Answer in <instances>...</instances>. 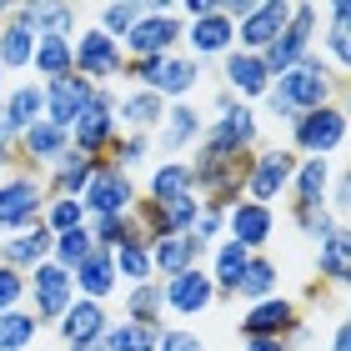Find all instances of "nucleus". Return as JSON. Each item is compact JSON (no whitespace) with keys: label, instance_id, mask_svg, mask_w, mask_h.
<instances>
[{"label":"nucleus","instance_id":"obj_19","mask_svg":"<svg viewBox=\"0 0 351 351\" xmlns=\"http://www.w3.org/2000/svg\"><path fill=\"white\" fill-rule=\"evenodd\" d=\"M226 51H236V25L226 21V15H201V21H191L181 30V56L201 60V66H216Z\"/></svg>","mask_w":351,"mask_h":351},{"label":"nucleus","instance_id":"obj_49","mask_svg":"<svg viewBox=\"0 0 351 351\" xmlns=\"http://www.w3.org/2000/svg\"><path fill=\"white\" fill-rule=\"evenodd\" d=\"M326 211L346 226V211H351V176H346V166L331 171V186H326Z\"/></svg>","mask_w":351,"mask_h":351},{"label":"nucleus","instance_id":"obj_22","mask_svg":"<svg viewBox=\"0 0 351 351\" xmlns=\"http://www.w3.org/2000/svg\"><path fill=\"white\" fill-rule=\"evenodd\" d=\"M40 90H45V116H40V121L60 125V131H71L75 116L86 110V101L95 95V86H90V81H81L75 71H71V75H56V81H45Z\"/></svg>","mask_w":351,"mask_h":351},{"label":"nucleus","instance_id":"obj_36","mask_svg":"<svg viewBox=\"0 0 351 351\" xmlns=\"http://www.w3.org/2000/svg\"><path fill=\"white\" fill-rule=\"evenodd\" d=\"M110 271H116V281H121V286L156 281V266H151V246H146V236H131L125 246L110 251Z\"/></svg>","mask_w":351,"mask_h":351},{"label":"nucleus","instance_id":"obj_14","mask_svg":"<svg viewBox=\"0 0 351 351\" xmlns=\"http://www.w3.org/2000/svg\"><path fill=\"white\" fill-rule=\"evenodd\" d=\"M161 301H166V316H176V322L186 326V322H196V316H206L216 306V286L206 276V266H191L181 276L161 281Z\"/></svg>","mask_w":351,"mask_h":351},{"label":"nucleus","instance_id":"obj_26","mask_svg":"<svg viewBox=\"0 0 351 351\" xmlns=\"http://www.w3.org/2000/svg\"><path fill=\"white\" fill-rule=\"evenodd\" d=\"M186 196H196V186H191V166L186 161H151L146 186H141V201H146V206H176Z\"/></svg>","mask_w":351,"mask_h":351},{"label":"nucleus","instance_id":"obj_54","mask_svg":"<svg viewBox=\"0 0 351 351\" xmlns=\"http://www.w3.org/2000/svg\"><path fill=\"white\" fill-rule=\"evenodd\" d=\"M5 86H10V75H5V71H0V95H5Z\"/></svg>","mask_w":351,"mask_h":351},{"label":"nucleus","instance_id":"obj_39","mask_svg":"<svg viewBox=\"0 0 351 351\" xmlns=\"http://www.w3.org/2000/svg\"><path fill=\"white\" fill-rule=\"evenodd\" d=\"M106 161L116 166V171H125V176H136L141 166H151V161H156V146H151V136H131V131H121L116 141H110Z\"/></svg>","mask_w":351,"mask_h":351},{"label":"nucleus","instance_id":"obj_34","mask_svg":"<svg viewBox=\"0 0 351 351\" xmlns=\"http://www.w3.org/2000/svg\"><path fill=\"white\" fill-rule=\"evenodd\" d=\"M121 322H136V326H166V301H161V281L121 286Z\"/></svg>","mask_w":351,"mask_h":351},{"label":"nucleus","instance_id":"obj_16","mask_svg":"<svg viewBox=\"0 0 351 351\" xmlns=\"http://www.w3.org/2000/svg\"><path fill=\"white\" fill-rule=\"evenodd\" d=\"M110 306H101V301H86V296H75L66 316L51 326L56 337H60V351H75V346H95V341H106V331H110Z\"/></svg>","mask_w":351,"mask_h":351},{"label":"nucleus","instance_id":"obj_57","mask_svg":"<svg viewBox=\"0 0 351 351\" xmlns=\"http://www.w3.org/2000/svg\"><path fill=\"white\" fill-rule=\"evenodd\" d=\"M36 351H60V346H36Z\"/></svg>","mask_w":351,"mask_h":351},{"label":"nucleus","instance_id":"obj_23","mask_svg":"<svg viewBox=\"0 0 351 351\" xmlns=\"http://www.w3.org/2000/svg\"><path fill=\"white\" fill-rule=\"evenodd\" d=\"M166 121V101L156 90H141V86H121L116 90V125L131 136H156V125Z\"/></svg>","mask_w":351,"mask_h":351},{"label":"nucleus","instance_id":"obj_40","mask_svg":"<svg viewBox=\"0 0 351 351\" xmlns=\"http://www.w3.org/2000/svg\"><path fill=\"white\" fill-rule=\"evenodd\" d=\"M36 341H40V326L25 306L0 311V351H36Z\"/></svg>","mask_w":351,"mask_h":351},{"label":"nucleus","instance_id":"obj_42","mask_svg":"<svg viewBox=\"0 0 351 351\" xmlns=\"http://www.w3.org/2000/svg\"><path fill=\"white\" fill-rule=\"evenodd\" d=\"M156 341H161V326H136V322H110L106 331V351H156Z\"/></svg>","mask_w":351,"mask_h":351},{"label":"nucleus","instance_id":"obj_4","mask_svg":"<svg viewBox=\"0 0 351 351\" xmlns=\"http://www.w3.org/2000/svg\"><path fill=\"white\" fill-rule=\"evenodd\" d=\"M316 30H322V5H316V0H291V21H286V30L261 51L266 71H271V81L316 51Z\"/></svg>","mask_w":351,"mask_h":351},{"label":"nucleus","instance_id":"obj_5","mask_svg":"<svg viewBox=\"0 0 351 351\" xmlns=\"http://www.w3.org/2000/svg\"><path fill=\"white\" fill-rule=\"evenodd\" d=\"M291 171H296V156L286 151V146H256V151L246 156L241 201H256V206L286 201V191H291Z\"/></svg>","mask_w":351,"mask_h":351},{"label":"nucleus","instance_id":"obj_29","mask_svg":"<svg viewBox=\"0 0 351 351\" xmlns=\"http://www.w3.org/2000/svg\"><path fill=\"white\" fill-rule=\"evenodd\" d=\"M71 281H75V296L101 301V306H110V301L121 296V281H116V271H110V251H101V246L71 271Z\"/></svg>","mask_w":351,"mask_h":351},{"label":"nucleus","instance_id":"obj_21","mask_svg":"<svg viewBox=\"0 0 351 351\" xmlns=\"http://www.w3.org/2000/svg\"><path fill=\"white\" fill-rule=\"evenodd\" d=\"M316 56L337 75H351V0L322 5V30H316Z\"/></svg>","mask_w":351,"mask_h":351},{"label":"nucleus","instance_id":"obj_25","mask_svg":"<svg viewBox=\"0 0 351 351\" xmlns=\"http://www.w3.org/2000/svg\"><path fill=\"white\" fill-rule=\"evenodd\" d=\"M10 15L21 25H30L36 36H66V40H75V30H81V10L60 5V0H21V5H10Z\"/></svg>","mask_w":351,"mask_h":351},{"label":"nucleus","instance_id":"obj_2","mask_svg":"<svg viewBox=\"0 0 351 351\" xmlns=\"http://www.w3.org/2000/svg\"><path fill=\"white\" fill-rule=\"evenodd\" d=\"M341 146H346V106L306 110V116H296L291 125H286V151H291L296 161H306V156L331 161Z\"/></svg>","mask_w":351,"mask_h":351},{"label":"nucleus","instance_id":"obj_53","mask_svg":"<svg viewBox=\"0 0 351 351\" xmlns=\"http://www.w3.org/2000/svg\"><path fill=\"white\" fill-rule=\"evenodd\" d=\"M241 351H291L286 341H241Z\"/></svg>","mask_w":351,"mask_h":351},{"label":"nucleus","instance_id":"obj_56","mask_svg":"<svg viewBox=\"0 0 351 351\" xmlns=\"http://www.w3.org/2000/svg\"><path fill=\"white\" fill-rule=\"evenodd\" d=\"M5 10H10V5H0V25H5Z\"/></svg>","mask_w":351,"mask_h":351},{"label":"nucleus","instance_id":"obj_41","mask_svg":"<svg viewBox=\"0 0 351 351\" xmlns=\"http://www.w3.org/2000/svg\"><path fill=\"white\" fill-rule=\"evenodd\" d=\"M141 0H106V5H95V30H106L110 40H125V30H131L136 21H141Z\"/></svg>","mask_w":351,"mask_h":351},{"label":"nucleus","instance_id":"obj_7","mask_svg":"<svg viewBox=\"0 0 351 351\" xmlns=\"http://www.w3.org/2000/svg\"><path fill=\"white\" fill-rule=\"evenodd\" d=\"M256 146H261V116H256V106L231 101L221 116H206L201 151H211V156H251Z\"/></svg>","mask_w":351,"mask_h":351},{"label":"nucleus","instance_id":"obj_32","mask_svg":"<svg viewBox=\"0 0 351 351\" xmlns=\"http://www.w3.org/2000/svg\"><path fill=\"white\" fill-rule=\"evenodd\" d=\"M90 176H95V156L66 151L51 171L40 176V181H45V196H71V201H81V191L90 186Z\"/></svg>","mask_w":351,"mask_h":351},{"label":"nucleus","instance_id":"obj_35","mask_svg":"<svg viewBox=\"0 0 351 351\" xmlns=\"http://www.w3.org/2000/svg\"><path fill=\"white\" fill-rule=\"evenodd\" d=\"M30 56H36V30L21 25V21L5 10V25H0V71H5V75L30 71Z\"/></svg>","mask_w":351,"mask_h":351},{"label":"nucleus","instance_id":"obj_10","mask_svg":"<svg viewBox=\"0 0 351 351\" xmlns=\"http://www.w3.org/2000/svg\"><path fill=\"white\" fill-rule=\"evenodd\" d=\"M301 322H306V316H301V306L281 291V296L251 301V306L236 316V331H241V341H291Z\"/></svg>","mask_w":351,"mask_h":351},{"label":"nucleus","instance_id":"obj_6","mask_svg":"<svg viewBox=\"0 0 351 351\" xmlns=\"http://www.w3.org/2000/svg\"><path fill=\"white\" fill-rule=\"evenodd\" d=\"M71 51H75V75H81V81L101 86V90H121V75H125L121 40H110L106 30H95V25H81L75 40H71Z\"/></svg>","mask_w":351,"mask_h":351},{"label":"nucleus","instance_id":"obj_24","mask_svg":"<svg viewBox=\"0 0 351 351\" xmlns=\"http://www.w3.org/2000/svg\"><path fill=\"white\" fill-rule=\"evenodd\" d=\"M201 81H206V66L201 60H191V56H166L161 60V71H156V81H151V90L161 95L166 106H181V101H196V90H201Z\"/></svg>","mask_w":351,"mask_h":351},{"label":"nucleus","instance_id":"obj_8","mask_svg":"<svg viewBox=\"0 0 351 351\" xmlns=\"http://www.w3.org/2000/svg\"><path fill=\"white\" fill-rule=\"evenodd\" d=\"M75 301V281L66 266L56 261H40L36 271H25V311L36 316L40 331H51L60 316H66V306Z\"/></svg>","mask_w":351,"mask_h":351},{"label":"nucleus","instance_id":"obj_3","mask_svg":"<svg viewBox=\"0 0 351 351\" xmlns=\"http://www.w3.org/2000/svg\"><path fill=\"white\" fill-rule=\"evenodd\" d=\"M181 21H176V0H151L141 10V21L125 30L121 51L125 60H151V56H176L181 51Z\"/></svg>","mask_w":351,"mask_h":351},{"label":"nucleus","instance_id":"obj_27","mask_svg":"<svg viewBox=\"0 0 351 351\" xmlns=\"http://www.w3.org/2000/svg\"><path fill=\"white\" fill-rule=\"evenodd\" d=\"M351 281V231L337 226L326 241H316V286L322 291H346Z\"/></svg>","mask_w":351,"mask_h":351},{"label":"nucleus","instance_id":"obj_1","mask_svg":"<svg viewBox=\"0 0 351 351\" xmlns=\"http://www.w3.org/2000/svg\"><path fill=\"white\" fill-rule=\"evenodd\" d=\"M322 106H346V75H337L322 56L311 51L306 60H296L291 71H281L276 81H271V90L261 95L256 116H271V121L291 125L296 116L322 110Z\"/></svg>","mask_w":351,"mask_h":351},{"label":"nucleus","instance_id":"obj_15","mask_svg":"<svg viewBox=\"0 0 351 351\" xmlns=\"http://www.w3.org/2000/svg\"><path fill=\"white\" fill-rule=\"evenodd\" d=\"M216 75H221V90H226L231 101H241V106H261V95L271 90L266 60L251 56V51H226L216 60Z\"/></svg>","mask_w":351,"mask_h":351},{"label":"nucleus","instance_id":"obj_48","mask_svg":"<svg viewBox=\"0 0 351 351\" xmlns=\"http://www.w3.org/2000/svg\"><path fill=\"white\" fill-rule=\"evenodd\" d=\"M156 351H211L206 346L201 331H191V326H161V341H156Z\"/></svg>","mask_w":351,"mask_h":351},{"label":"nucleus","instance_id":"obj_46","mask_svg":"<svg viewBox=\"0 0 351 351\" xmlns=\"http://www.w3.org/2000/svg\"><path fill=\"white\" fill-rule=\"evenodd\" d=\"M95 251V241H90V226H75V231H66V236H56L51 241V261L56 266H66V271H75L86 256Z\"/></svg>","mask_w":351,"mask_h":351},{"label":"nucleus","instance_id":"obj_11","mask_svg":"<svg viewBox=\"0 0 351 351\" xmlns=\"http://www.w3.org/2000/svg\"><path fill=\"white\" fill-rule=\"evenodd\" d=\"M66 136H71V151L106 161L110 141L121 136V125H116V90H101V86H95V95L86 101V110L75 116V125H71Z\"/></svg>","mask_w":351,"mask_h":351},{"label":"nucleus","instance_id":"obj_43","mask_svg":"<svg viewBox=\"0 0 351 351\" xmlns=\"http://www.w3.org/2000/svg\"><path fill=\"white\" fill-rule=\"evenodd\" d=\"M40 226L51 231V236H66V231H75V226H86V206L71 201V196H45Z\"/></svg>","mask_w":351,"mask_h":351},{"label":"nucleus","instance_id":"obj_45","mask_svg":"<svg viewBox=\"0 0 351 351\" xmlns=\"http://www.w3.org/2000/svg\"><path fill=\"white\" fill-rule=\"evenodd\" d=\"M286 216H291V226H296L301 236H306L311 246H316V241H326V236L341 226V221L331 216L326 206H311V211H306V206H286Z\"/></svg>","mask_w":351,"mask_h":351},{"label":"nucleus","instance_id":"obj_50","mask_svg":"<svg viewBox=\"0 0 351 351\" xmlns=\"http://www.w3.org/2000/svg\"><path fill=\"white\" fill-rule=\"evenodd\" d=\"M15 306H25V276L0 266V311H15Z\"/></svg>","mask_w":351,"mask_h":351},{"label":"nucleus","instance_id":"obj_38","mask_svg":"<svg viewBox=\"0 0 351 351\" xmlns=\"http://www.w3.org/2000/svg\"><path fill=\"white\" fill-rule=\"evenodd\" d=\"M236 296L246 301H266V296H281V266H276V256H266V251H256V256L246 261V276H241V286H236Z\"/></svg>","mask_w":351,"mask_h":351},{"label":"nucleus","instance_id":"obj_55","mask_svg":"<svg viewBox=\"0 0 351 351\" xmlns=\"http://www.w3.org/2000/svg\"><path fill=\"white\" fill-rule=\"evenodd\" d=\"M75 351H106V346H101V341H95V346H75Z\"/></svg>","mask_w":351,"mask_h":351},{"label":"nucleus","instance_id":"obj_30","mask_svg":"<svg viewBox=\"0 0 351 351\" xmlns=\"http://www.w3.org/2000/svg\"><path fill=\"white\" fill-rule=\"evenodd\" d=\"M51 241H56V236L45 226L0 236V266H10V271H21V276H25V271H36L40 261H51Z\"/></svg>","mask_w":351,"mask_h":351},{"label":"nucleus","instance_id":"obj_28","mask_svg":"<svg viewBox=\"0 0 351 351\" xmlns=\"http://www.w3.org/2000/svg\"><path fill=\"white\" fill-rule=\"evenodd\" d=\"M246 261H251V251L236 246V241H216L206 251V276L216 286V301H236V286L246 276Z\"/></svg>","mask_w":351,"mask_h":351},{"label":"nucleus","instance_id":"obj_37","mask_svg":"<svg viewBox=\"0 0 351 351\" xmlns=\"http://www.w3.org/2000/svg\"><path fill=\"white\" fill-rule=\"evenodd\" d=\"M30 71H36V81H56V75H71L75 71V51L66 36H36V56H30Z\"/></svg>","mask_w":351,"mask_h":351},{"label":"nucleus","instance_id":"obj_47","mask_svg":"<svg viewBox=\"0 0 351 351\" xmlns=\"http://www.w3.org/2000/svg\"><path fill=\"white\" fill-rule=\"evenodd\" d=\"M191 241H196L201 251H211L216 241H226V211H221V206H206L201 201V216H196V226L186 231Z\"/></svg>","mask_w":351,"mask_h":351},{"label":"nucleus","instance_id":"obj_12","mask_svg":"<svg viewBox=\"0 0 351 351\" xmlns=\"http://www.w3.org/2000/svg\"><path fill=\"white\" fill-rule=\"evenodd\" d=\"M136 201H141V186H136V176L116 171L110 161H95V176H90V186L81 191L86 221H95V216H131V211H136Z\"/></svg>","mask_w":351,"mask_h":351},{"label":"nucleus","instance_id":"obj_44","mask_svg":"<svg viewBox=\"0 0 351 351\" xmlns=\"http://www.w3.org/2000/svg\"><path fill=\"white\" fill-rule=\"evenodd\" d=\"M86 226H90V241L101 246V251H116V246L131 241V236H141L136 211L131 216H95V221H86Z\"/></svg>","mask_w":351,"mask_h":351},{"label":"nucleus","instance_id":"obj_33","mask_svg":"<svg viewBox=\"0 0 351 351\" xmlns=\"http://www.w3.org/2000/svg\"><path fill=\"white\" fill-rule=\"evenodd\" d=\"M151 246V266H156V281L166 276H181L191 266H206V251L191 241V236H161V241H146Z\"/></svg>","mask_w":351,"mask_h":351},{"label":"nucleus","instance_id":"obj_18","mask_svg":"<svg viewBox=\"0 0 351 351\" xmlns=\"http://www.w3.org/2000/svg\"><path fill=\"white\" fill-rule=\"evenodd\" d=\"M226 241L246 246L251 256L276 241V206H256V201H236L226 206Z\"/></svg>","mask_w":351,"mask_h":351},{"label":"nucleus","instance_id":"obj_17","mask_svg":"<svg viewBox=\"0 0 351 351\" xmlns=\"http://www.w3.org/2000/svg\"><path fill=\"white\" fill-rule=\"evenodd\" d=\"M286 21H291V0H251V10L236 21V51L261 56L286 30Z\"/></svg>","mask_w":351,"mask_h":351},{"label":"nucleus","instance_id":"obj_13","mask_svg":"<svg viewBox=\"0 0 351 351\" xmlns=\"http://www.w3.org/2000/svg\"><path fill=\"white\" fill-rule=\"evenodd\" d=\"M201 131H206V110L196 101L166 106V121L156 125V136H151L156 161H186V156L201 146Z\"/></svg>","mask_w":351,"mask_h":351},{"label":"nucleus","instance_id":"obj_20","mask_svg":"<svg viewBox=\"0 0 351 351\" xmlns=\"http://www.w3.org/2000/svg\"><path fill=\"white\" fill-rule=\"evenodd\" d=\"M66 151H71V136L60 131V125H51V121H36L30 131H21V141H15V161H21V171H30V176H45Z\"/></svg>","mask_w":351,"mask_h":351},{"label":"nucleus","instance_id":"obj_52","mask_svg":"<svg viewBox=\"0 0 351 351\" xmlns=\"http://www.w3.org/2000/svg\"><path fill=\"white\" fill-rule=\"evenodd\" d=\"M10 171H21V161H15V146H5V141H0V181H5Z\"/></svg>","mask_w":351,"mask_h":351},{"label":"nucleus","instance_id":"obj_9","mask_svg":"<svg viewBox=\"0 0 351 351\" xmlns=\"http://www.w3.org/2000/svg\"><path fill=\"white\" fill-rule=\"evenodd\" d=\"M40 211H45V181L30 171H10L0 181V236L40 226Z\"/></svg>","mask_w":351,"mask_h":351},{"label":"nucleus","instance_id":"obj_51","mask_svg":"<svg viewBox=\"0 0 351 351\" xmlns=\"http://www.w3.org/2000/svg\"><path fill=\"white\" fill-rule=\"evenodd\" d=\"M326 351H351V326H346V322H337V326H331V341H326Z\"/></svg>","mask_w":351,"mask_h":351},{"label":"nucleus","instance_id":"obj_31","mask_svg":"<svg viewBox=\"0 0 351 351\" xmlns=\"http://www.w3.org/2000/svg\"><path fill=\"white\" fill-rule=\"evenodd\" d=\"M331 171L337 161H322V156H306V161H296L291 171V191H286V206H326V186H331Z\"/></svg>","mask_w":351,"mask_h":351}]
</instances>
